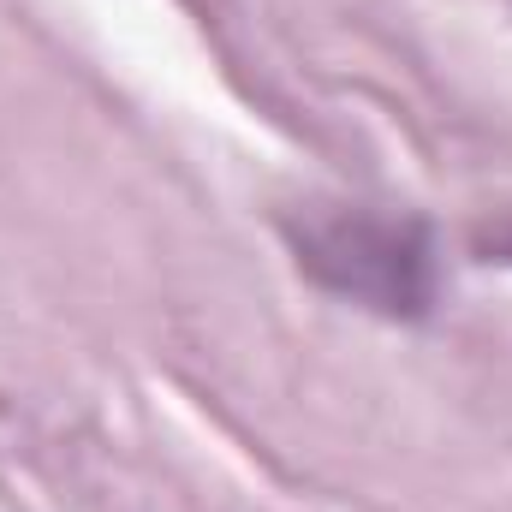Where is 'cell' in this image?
I'll return each mask as SVG.
<instances>
[{
    "label": "cell",
    "mask_w": 512,
    "mask_h": 512,
    "mask_svg": "<svg viewBox=\"0 0 512 512\" xmlns=\"http://www.w3.org/2000/svg\"><path fill=\"white\" fill-rule=\"evenodd\" d=\"M298 262L340 298L376 304L387 316H423L429 292H435L429 239H423V227H405V221L352 215V221L310 227L298 239Z\"/></svg>",
    "instance_id": "cell-1"
}]
</instances>
